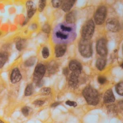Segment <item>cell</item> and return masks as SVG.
Instances as JSON below:
<instances>
[{
  "mask_svg": "<svg viewBox=\"0 0 123 123\" xmlns=\"http://www.w3.org/2000/svg\"><path fill=\"white\" fill-rule=\"evenodd\" d=\"M98 81L100 84H104L106 81V78L103 76H100L98 78Z\"/></svg>",
  "mask_w": 123,
  "mask_h": 123,
  "instance_id": "4dcf8cb0",
  "label": "cell"
},
{
  "mask_svg": "<svg viewBox=\"0 0 123 123\" xmlns=\"http://www.w3.org/2000/svg\"><path fill=\"white\" fill-rule=\"evenodd\" d=\"M63 0H53L51 1L52 6L55 8H59L63 3Z\"/></svg>",
  "mask_w": 123,
  "mask_h": 123,
  "instance_id": "484cf974",
  "label": "cell"
},
{
  "mask_svg": "<svg viewBox=\"0 0 123 123\" xmlns=\"http://www.w3.org/2000/svg\"><path fill=\"white\" fill-rule=\"evenodd\" d=\"M42 30L46 33H49L51 31V27L48 24H45L43 26Z\"/></svg>",
  "mask_w": 123,
  "mask_h": 123,
  "instance_id": "f1b7e54d",
  "label": "cell"
},
{
  "mask_svg": "<svg viewBox=\"0 0 123 123\" xmlns=\"http://www.w3.org/2000/svg\"><path fill=\"white\" fill-rule=\"evenodd\" d=\"M106 27L110 31L117 33L121 30V25L118 20L115 18H110L106 22Z\"/></svg>",
  "mask_w": 123,
  "mask_h": 123,
  "instance_id": "ba28073f",
  "label": "cell"
},
{
  "mask_svg": "<svg viewBox=\"0 0 123 123\" xmlns=\"http://www.w3.org/2000/svg\"><path fill=\"white\" fill-rule=\"evenodd\" d=\"M123 63H122V64H121V66H121V67H122V68H123Z\"/></svg>",
  "mask_w": 123,
  "mask_h": 123,
  "instance_id": "74e56055",
  "label": "cell"
},
{
  "mask_svg": "<svg viewBox=\"0 0 123 123\" xmlns=\"http://www.w3.org/2000/svg\"><path fill=\"white\" fill-rule=\"evenodd\" d=\"M24 41L22 40H19L17 42H16V49H17L19 51H21L23 48L24 44Z\"/></svg>",
  "mask_w": 123,
  "mask_h": 123,
  "instance_id": "83f0119b",
  "label": "cell"
},
{
  "mask_svg": "<svg viewBox=\"0 0 123 123\" xmlns=\"http://www.w3.org/2000/svg\"><path fill=\"white\" fill-rule=\"evenodd\" d=\"M95 25L92 20H88L84 25L81 31V36L82 39L90 40L94 33Z\"/></svg>",
  "mask_w": 123,
  "mask_h": 123,
  "instance_id": "277c9868",
  "label": "cell"
},
{
  "mask_svg": "<svg viewBox=\"0 0 123 123\" xmlns=\"http://www.w3.org/2000/svg\"><path fill=\"white\" fill-rule=\"evenodd\" d=\"M63 74L65 75H68V68H65L63 70Z\"/></svg>",
  "mask_w": 123,
  "mask_h": 123,
  "instance_id": "e575fe53",
  "label": "cell"
},
{
  "mask_svg": "<svg viewBox=\"0 0 123 123\" xmlns=\"http://www.w3.org/2000/svg\"><path fill=\"white\" fill-rule=\"evenodd\" d=\"M45 102L41 100H37L34 101L33 104L37 106H42L44 104Z\"/></svg>",
  "mask_w": 123,
  "mask_h": 123,
  "instance_id": "f546056e",
  "label": "cell"
},
{
  "mask_svg": "<svg viewBox=\"0 0 123 123\" xmlns=\"http://www.w3.org/2000/svg\"><path fill=\"white\" fill-rule=\"evenodd\" d=\"M46 72V68L43 64H39L35 67L33 74V81L37 84L42 80Z\"/></svg>",
  "mask_w": 123,
  "mask_h": 123,
  "instance_id": "8992f818",
  "label": "cell"
},
{
  "mask_svg": "<svg viewBox=\"0 0 123 123\" xmlns=\"http://www.w3.org/2000/svg\"><path fill=\"white\" fill-rule=\"evenodd\" d=\"M107 8L105 6H101L97 8L94 14V20L97 25H102L106 19Z\"/></svg>",
  "mask_w": 123,
  "mask_h": 123,
  "instance_id": "5b68a950",
  "label": "cell"
},
{
  "mask_svg": "<svg viewBox=\"0 0 123 123\" xmlns=\"http://www.w3.org/2000/svg\"><path fill=\"white\" fill-rule=\"evenodd\" d=\"M30 111V108L28 107L27 106H25L21 108V113L23 116L25 117H27L29 116Z\"/></svg>",
  "mask_w": 123,
  "mask_h": 123,
  "instance_id": "603a6c76",
  "label": "cell"
},
{
  "mask_svg": "<svg viewBox=\"0 0 123 123\" xmlns=\"http://www.w3.org/2000/svg\"><path fill=\"white\" fill-rule=\"evenodd\" d=\"M106 65V61L103 58H98L97 60L96 63V66L97 68L100 71L104 69Z\"/></svg>",
  "mask_w": 123,
  "mask_h": 123,
  "instance_id": "e0dca14e",
  "label": "cell"
},
{
  "mask_svg": "<svg viewBox=\"0 0 123 123\" xmlns=\"http://www.w3.org/2000/svg\"><path fill=\"white\" fill-rule=\"evenodd\" d=\"M36 59L35 57H31L25 62V64L27 67H31L34 65L36 62Z\"/></svg>",
  "mask_w": 123,
  "mask_h": 123,
  "instance_id": "7402d4cb",
  "label": "cell"
},
{
  "mask_svg": "<svg viewBox=\"0 0 123 123\" xmlns=\"http://www.w3.org/2000/svg\"><path fill=\"white\" fill-rule=\"evenodd\" d=\"M58 69V66L55 62H52V63L48 66V70L49 73L51 74H54L57 71Z\"/></svg>",
  "mask_w": 123,
  "mask_h": 123,
  "instance_id": "44dd1931",
  "label": "cell"
},
{
  "mask_svg": "<svg viewBox=\"0 0 123 123\" xmlns=\"http://www.w3.org/2000/svg\"><path fill=\"white\" fill-rule=\"evenodd\" d=\"M42 55L43 58L46 59L49 57V50L47 47H44L42 50Z\"/></svg>",
  "mask_w": 123,
  "mask_h": 123,
  "instance_id": "4316f807",
  "label": "cell"
},
{
  "mask_svg": "<svg viewBox=\"0 0 123 123\" xmlns=\"http://www.w3.org/2000/svg\"><path fill=\"white\" fill-rule=\"evenodd\" d=\"M0 123H6L5 122H4L2 120L0 119Z\"/></svg>",
  "mask_w": 123,
  "mask_h": 123,
  "instance_id": "8d00e7d4",
  "label": "cell"
},
{
  "mask_svg": "<svg viewBox=\"0 0 123 123\" xmlns=\"http://www.w3.org/2000/svg\"><path fill=\"white\" fill-rule=\"evenodd\" d=\"M61 103V102H56L54 103H52L51 105V107L52 108H55V107H57V106H59V105Z\"/></svg>",
  "mask_w": 123,
  "mask_h": 123,
  "instance_id": "836d02e7",
  "label": "cell"
},
{
  "mask_svg": "<svg viewBox=\"0 0 123 123\" xmlns=\"http://www.w3.org/2000/svg\"><path fill=\"white\" fill-rule=\"evenodd\" d=\"M46 1L45 0H41L39 2L38 8V10L39 11L42 12L43 11L45 6H46Z\"/></svg>",
  "mask_w": 123,
  "mask_h": 123,
  "instance_id": "d4e9b609",
  "label": "cell"
},
{
  "mask_svg": "<svg viewBox=\"0 0 123 123\" xmlns=\"http://www.w3.org/2000/svg\"><path fill=\"white\" fill-rule=\"evenodd\" d=\"M51 89L49 87H45L41 89L40 90V93L42 95H49L51 93Z\"/></svg>",
  "mask_w": 123,
  "mask_h": 123,
  "instance_id": "cb8c5ba5",
  "label": "cell"
},
{
  "mask_svg": "<svg viewBox=\"0 0 123 123\" xmlns=\"http://www.w3.org/2000/svg\"><path fill=\"white\" fill-rule=\"evenodd\" d=\"M8 55L6 52H0V68L4 66L8 59Z\"/></svg>",
  "mask_w": 123,
  "mask_h": 123,
  "instance_id": "ac0fdd59",
  "label": "cell"
},
{
  "mask_svg": "<svg viewBox=\"0 0 123 123\" xmlns=\"http://www.w3.org/2000/svg\"><path fill=\"white\" fill-rule=\"evenodd\" d=\"M77 14L75 11H73L67 14L65 18L67 23L68 24H73L76 20Z\"/></svg>",
  "mask_w": 123,
  "mask_h": 123,
  "instance_id": "2e32d148",
  "label": "cell"
},
{
  "mask_svg": "<svg viewBox=\"0 0 123 123\" xmlns=\"http://www.w3.org/2000/svg\"><path fill=\"white\" fill-rule=\"evenodd\" d=\"M65 104L67 105L70 106H73V107H76L77 106V102H74V101H71L70 100H68L65 102Z\"/></svg>",
  "mask_w": 123,
  "mask_h": 123,
  "instance_id": "d6a6232c",
  "label": "cell"
},
{
  "mask_svg": "<svg viewBox=\"0 0 123 123\" xmlns=\"http://www.w3.org/2000/svg\"><path fill=\"white\" fill-rule=\"evenodd\" d=\"M67 48L66 44H57L55 48L56 57L57 58L62 57L66 52Z\"/></svg>",
  "mask_w": 123,
  "mask_h": 123,
  "instance_id": "4fadbf2b",
  "label": "cell"
},
{
  "mask_svg": "<svg viewBox=\"0 0 123 123\" xmlns=\"http://www.w3.org/2000/svg\"><path fill=\"white\" fill-rule=\"evenodd\" d=\"M76 38L75 27L73 24L61 23L56 27L53 33L54 41L57 43L64 44L72 42Z\"/></svg>",
  "mask_w": 123,
  "mask_h": 123,
  "instance_id": "6da1fadb",
  "label": "cell"
},
{
  "mask_svg": "<svg viewBox=\"0 0 123 123\" xmlns=\"http://www.w3.org/2000/svg\"><path fill=\"white\" fill-rule=\"evenodd\" d=\"M22 78V75L20 72L17 68L14 69L11 74L10 80L12 84H15L17 83L21 80Z\"/></svg>",
  "mask_w": 123,
  "mask_h": 123,
  "instance_id": "8fae6325",
  "label": "cell"
},
{
  "mask_svg": "<svg viewBox=\"0 0 123 123\" xmlns=\"http://www.w3.org/2000/svg\"><path fill=\"white\" fill-rule=\"evenodd\" d=\"M79 50L82 56L85 58H89L92 55V43L90 40L82 39L79 44Z\"/></svg>",
  "mask_w": 123,
  "mask_h": 123,
  "instance_id": "3957f363",
  "label": "cell"
},
{
  "mask_svg": "<svg viewBox=\"0 0 123 123\" xmlns=\"http://www.w3.org/2000/svg\"><path fill=\"white\" fill-rule=\"evenodd\" d=\"M82 94L88 104L96 106L99 102V95L97 90L91 86L86 87L82 92Z\"/></svg>",
  "mask_w": 123,
  "mask_h": 123,
  "instance_id": "7a4b0ae2",
  "label": "cell"
},
{
  "mask_svg": "<svg viewBox=\"0 0 123 123\" xmlns=\"http://www.w3.org/2000/svg\"><path fill=\"white\" fill-rule=\"evenodd\" d=\"M97 53L102 57H106L108 54L107 41L105 38H101L98 41L96 46Z\"/></svg>",
  "mask_w": 123,
  "mask_h": 123,
  "instance_id": "52a82bcc",
  "label": "cell"
},
{
  "mask_svg": "<svg viewBox=\"0 0 123 123\" xmlns=\"http://www.w3.org/2000/svg\"><path fill=\"white\" fill-rule=\"evenodd\" d=\"M107 109L110 112L115 113L116 112V107L115 105H111L107 107Z\"/></svg>",
  "mask_w": 123,
  "mask_h": 123,
  "instance_id": "1f68e13d",
  "label": "cell"
},
{
  "mask_svg": "<svg viewBox=\"0 0 123 123\" xmlns=\"http://www.w3.org/2000/svg\"><path fill=\"white\" fill-rule=\"evenodd\" d=\"M103 100L105 103H111L115 102V97L111 89L106 91L104 96Z\"/></svg>",
  "mask_w": 123,
  "mask_h": 123,
  "instance_id": "5bb4252c",
  "label": "cell"
},
{
  "mask_svg": "<svg viewBox=\"0 0 123 123\" xmlns=\"http://www.w3.org/2000/svg\"><path fill=\"white\" fill-rule=\"evenodd\" d=\"M69 68L72 72L80 74L82 70V67L80 62L75 60H73L70 62Z\"/></svg>",
  "mask_w": 123,
  "mask_h": 123,
  "instance_id": "9c48e42d",
  "label": "cell"
},
{
  "mask_svg": "<svg viewBox=\"0 0 123 123\" xmlns=\"http://www.w3.org/2000/svg\"><path fill=\"white\" fill-rule=\"evenodd\" d=\"M79 75L78 74L72 72L70 75L68 79V85L73 89H76L79 83Z\"/></svg>",
  "mask_w": 123,
  "mask_h": 123,
  "instance_id": "30bf717a",
  "label": "cell"
},
{
  "mask_svg": "<svg viewBox=\"0 0 123 123\" xmlns=\"http://www.w3.org/2000/svg\"><path fill=\"white\" fill-rule=\"evenodd\" d=\"M115 89L116 92L119 95L123 96V83L122 82H120L115 86Z\"/></svg>",
  "mask_w": 123,
  "mask_h": 123,
  "instance_id": "ffe728a7",
  "label": "cell"
},
{
  "mask_svg": "<svg viewBox=\"0 0 123 123\" xmlns=\"http://www.w3.org/2000/svg\"><path fill=\"white\" fill-rule=\"evenodd\" d=\"M43 80H42L40 82H39L37 84H36V86L38 87H42L43 85Z\"/></svg>",
  "mask_w": 123,
  "mask_h": 123,
  "instance_id": "d590c367",
  "label": "cell"
},
{
  "mask_svg": "<svg viewBox=\"0 0 123 123\" xmlns=\"http://www.w3.org/2000/svg\"><path fill=\"white\" fill-rule=\"evenodd\" d=\"M27 16L28 18H31L36 12V6L34 2L31 1H27L26 3Z\"/></svg>",
  "mask_w": 123,
  "mask_h": 123,
  "instance_id": "7c38bea8",
  "label": "cell"
},
{
  "mask_svg": "<svg viewBox=\"0 0 123 123\" xmlns=\"http://www.w3.org/2000/svg\"><path fill=\"white\" fill-rule=\"evenodd\" d=\"M1 33H0V35H1Z\"/></svg>",
  "mask_w": 123,
  "mask_h": 123,
  "instance_id": "f35d334b",
  "label": "cell"
},
{
  "mask_svg": "<svg viewBox=\"0 0 123 123\" xmlns=\"http://www.w3.org/2000/svg\"><path fill=\"white\" fill-rule=\"evenodd\" d=\"M34 86L31 84H28L27 85L25 89L24 94L25 96H30L32 95L34 92Z\"/></svg>",
  "mask_w": 123,
  "mask_h": 123,
  "instance_id": "d6986e66",
  "label": "cell"
},
{
  "mask_svg": "<svg viewBox=\"0 0 123 123\" xmlns=\"http://www.w3.org/2000/svg\"><path fill=\"white\" fill-rule=\"evenodd\" d=\"M76 0H67L63 1L62 4V8L65 12H68L70 11L74 5Z\"/></svg>",
  "mask_w": 123,
  "mask_h": 123,
  "instance_id": "9a60e30c",
  "label": "cell"
}]
</instances>
